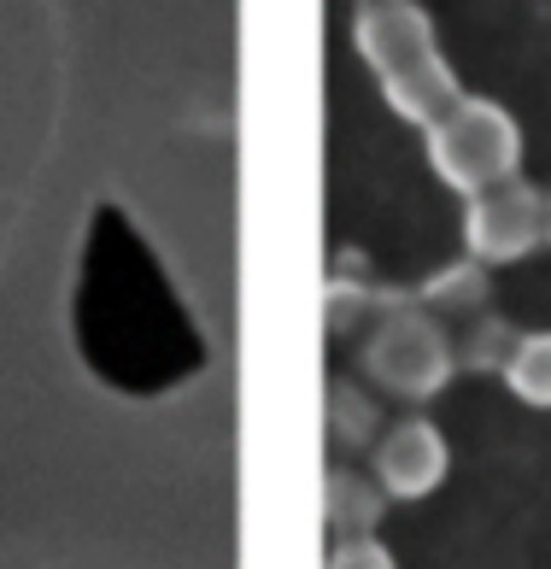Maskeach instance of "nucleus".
Segmentation results:
<instances>
[{
    "mask_svg": "<svg viewBox=\"0 0 551 569\" xmlns=\"http://www.w3.org/2000/svg\"><path fill=\"white\" fill-rule=\"evenodd\" d=\"M429 164L440 182H452L458 194H481L493 182H511L522 164V130L517 118L487 94H463L458 107L429 130Z\"/></svg>",
    "mask_w": 551,
    "mask_h": 569,
    "instance_id": "obj_1",
    "label": "nucleus"
},
{
    "mask_svg": "<svg viewBox=\"0 0 551 569\" xmlns=\"http://www.w3.org/2000/svg\"><path fill=\"white\" fill-rule=\"evenodd\" d=\"M452 370L458 358H452L447 329L411 306H393L364 347V376L375 388H388L393 399H434L452 382Z\"/></svg>",
    "mask_w": 551,
    "mask_h": 569,
    "instance_id": "obj_2",
    "label": "nucleus"
},
{
    "mask_svg": "<svg viewBox=\"0 0 551 569\" xmlns=\"http://www.w3.org/2000/svg\"><path fill=\"white\" fill-rule=\"evenodd\" d=\"M352 48L358 59L375 71V82L388 89V82H405L417 71L440 66V36H434V18L417 7V0H370V7H358L352 18Z\"/></svg>",
    "mask_w": 551,
    "mask_h": 569,
    "instance_id": "obj_3",
    "label": "nucleus"
},
{
    "mask_svg": "<svg viewBox=\"0 0 551 569\" xmlns=\"http://www.w3.org/2000/svg\"><path fill=\"white\" fill-rule=\"evenodd\" d=\"M545 236V194L534 182H493L470 194V212H463V247H470L475 264H517L540 247Z\"/></svg>",
    "mask_w": 551,
    "mask_h": 569,
    "instance_id": "obj_4",
    "label": "nucleus"
},
{
    "mask_svg": "<svg viewBox=\"0 0 551 569\" xmlns=\"http://www.w3.org/2000/svg\"><path fill=\"white\" fill-rule=\"evenodd\" d=\"M447 463H452L447 435H440L429 417H405V423H393L375 440L370 476L381 481L388 499H429L440 481H447Z\"/></svg>",
    "mask_w": 551,
    "mask_h": 569,
    "instance_id": "obj_5",
    "label": "nucleus"
},
{
    "mask_svg": "<svg viewBox=\"0 0 551 569\" xmlns=\"http://www.w3.org/2000/svg\"><path fill=\"white\" fill-rule=\"evenodd\" d=\"M381 511H388V493H381L375 476L347 470V463H341V470H329V481H323V517H329V529L341 540H370Z\"/></svg>",
    "mask_w": 551,
    "mask_h": 569,
    "instance_id": "obj_6",
    "label": "nucleus"
},
{
    "mask_svg": "<svg viewBox=\"0 0 551 569\" xmlns=\"http://www.w3.org/2000/svg\"><path fill=\"white\" fill-rule=\"evenodd\" d=\"M499 376H504V388H511L522 406L551 411V329L517 335V352H511V365H504Z\"/></svg>",
    "mask_w": 551,
    "mask_h": 569,
    "instance_id": "obj_7",
    "label": "nucleus"
},
{
    "mask_svg": "<svg viewBox=\"0 0 551 569\" xmlns=\"http://www.w3.org/2000/svg\"><path fill=\"white\" fill-rule=\"evenodd\" d=\"M422 306H429V318L434 311H447V318H458V311L463 318H481L487 311V264H475V259L447 264L429 288H422Z\"/></svg>",
    "mask_w": 551,
    "mask_h": 569,
    "instance_id": "obj_8",
    "label": "nucleus"
},
{
    "mask_svg": "<svg viewBox=\"0 0 551 569\" xmlns=\"http://www.w3.org/2000/svg\"><path fill=\"white\" fill-rule=\"evenodd\" d=\"M511 352H517V329L504 323V318H470V329H463V341L452 347V358L463 370H504L511 365Z\"/></svg>",
    "mask_w": 551,
    "mask_h": 569,
    "instance_id": "obj_9",
    "label": "nucleus"
},
{
    "mask_svg": "<svg viewBox=\"0 0 551 569\" xmlns=\"http://www.w3.org/2000/svg\"><path fill=\"white\" fill-rule=\"evenodd\" d=\"M375 435V406L358 388H334V447L352 452V447H370Z\"/></svg>",
    "mask_w": 551,
    "mask_h": 569,
    "instance_id": "obj_10",
    "label": "nucleus"
},
{
    "mask_svg": "<svg viewBox=\"0 0 551 569\" xmlns=\"http://www.w3.org/2000/svg\"><path fill=\"white\" fill-rule=\"evenodd\" d=\"M329 569H399V563H393L388 546H381V540L370 535V540H341V546H334Z\"/></svg>",
    "mask_w": 551,
    "mask_h": 569,
    "instance_id": "obj_11",
    "label": "nucleus"
},
{
    "mask_svg": "<svg viewBox=\"0 0 551 569\" xmlns=\"http://www.w3.org/2000/svg\"><path fill=\"white\" fill-rule=\"evenodd\" d=\"M540 247H551V194H545V236H540Z\"/></svg>",
    "mask_w": 551,
    "mask_h": 569,
    "instance_id": "obj_12",
    "label": "nucleus"
}]
</instances>
